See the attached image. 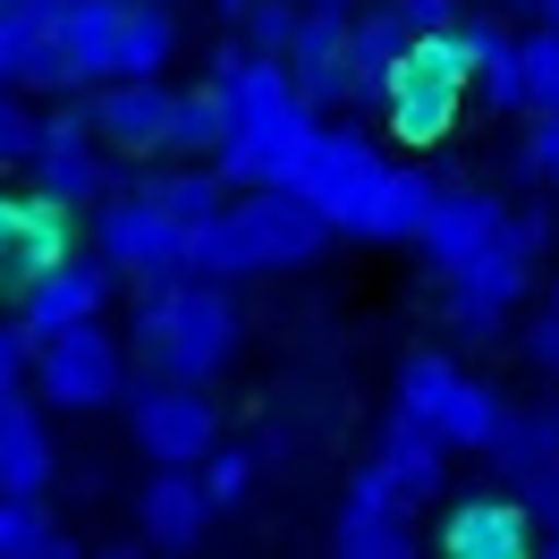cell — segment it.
I'll return each mask as SVG.
<instances>
[{"label": "cell", "instance_id": "obj_1", "mask_svg": "<svg viewBox=\"0 0 559 559\" xmlns=\"http://www.w3.org/2000/svg\"><path fill=\"white\" fill-rule=\"evenodd\" d=\"M288 195L314 204L331 238H356V246H416L432 204H441L432 178L382 162V144L356 136V128H322L306 144V162L288 170Z\"/></svg>", "mask_w": 559, "mask_h": 559}, {"label": "cell", "instance_id": "obj_2", "mask_svg": "<svg viewBox=\"0 0 559 559\" xmlns=\"http://www.w3.org/2000/svg\"><path fill=\"white\" fill-rule=\"evenodd\" d=\"M212 94L229 110V144H221V187L229 195H263V187H288V170L306 162V144L322 136V119L297 103L288 85V60H246L238 43L212 51Z\"/></svg>", "mask_w": 559, "mask_h": 559}, {"label": "cell", "instance_id": "obj_3", "mask_svg": "<svg viewBox=\"0 0 559 559\" xmlns=\"http://www.w3.org/2000/svg\"><path fill=\"white\" fill-rule=\"evenodd\" d=\"M331 229H322L314 204H297L288 187H263V195H229V212L187 238V280H212V288H229V280H263V272H297V263H314Z\"/></svg>", "mask_w": 559, "mask_h": 559}, {"label": "cell", "instance_id": "obj_4", "mask_svg": "<svg viewBox=\"0 0 559 559\" xmlns=\"http://www.w3.org/2000/svg\"><path fill=\"white\" fill-rule=\"evenodd\" d=\"M128 340L144 348L153 382L212 390L238 365V306H229V288H212V280H162V288H136Z\"/></svg>", "mask_w": 559, "mask_h": 559}, {"label": "cell", "instance_id": "obj_5", "mask_svg": "<svg viewBox=\"0 0 559 559\" xmlns=\"http://www.w3.org/2000/svg\"><path fill=\"white\" fill-rule=\"evenodd\" d=\"M399 416L424 424L450 457H491L500 432H509V399H500L484 373H466L457 356L416 348L407 365H399Z\"/></svg>", "mask_w": 559, "mask_h": 559}, {"label": "cell", "instance_id": "obj_6", "mask_svg": "<svg viewBox=\"0 0 559 559\" xmlns=\"http://www.w3.org/2000/svg\"><path fill=\"white\" fill-rule=\"evenodd\" d=\"M551 246V212H518L509 221V238L491 246V254H475L466 272L441 280V306H450V322L466 331V340H491L500 322L518 314L525 280H534V254Z\"/></svg>", "mask_w": 559, "mask_h": 559}, {"label": "cell", "instance_id": "obj_7", "mask_svg": "<svg viewBox=\"0 0 559 559\" xmlns=\"http://www.w3.org/2000/svg\"><path fill=\"white\" fill-rule=\"evenodd\" d=\"M128 441L144 450L153 475H195L212 450H221V407L204 390H178V382H153L144 373L128 390Z\"/></svg>", "mask_w": 559, "mask_h": 559}, {"label": "cell", "instance_id": "obj_8", "mask_svg": "<svg viewBox=\"0 0 559 559\" xmlns=\"http://www.w3.org/2000/svg\"><path fill=\"white\" fill-rule=\"evenodd\" d=\"M466 94H475V76H466V60H457V43L432 35V43H416V51L399 60L382 119H390V136H399V144H416V153H424V144H441L457 128Z\"/></svg>", "mask_w": 559, "mask_h": 559}, {"label": "cell", "instance_id": "obj_9", "mask_svg": "<svg viewBox=\"0 0 559 559\" xmlns=\"http://www.w3.org/2000/svg\"><path fill=\"white\" fill-rule=\"evenodd\" d=\"M94 254H103L119 280H136V288L187 280V229H178L144 187H128V195H110V204L94 212Z\"/></svg>", "mask_w": 559, "mask_h": 559}, {"label": "cell", "instance_id": "obj_10", "mask_svg": "<svg viewBox=\"0 0 559 559\" xmlns=\"http://www.w3.org/2000/svg\"><path fill=\"white\" fill-rule=\"evenodd\" d=\"M35 390L60 416H103V407H128L136 382H128V348L94 322V331H69V340L35 348Z\"/></svg>", "mask_w": 559, "mask_h": 559}, {"label": "cell", "instance_id": "obj_11", "mask_svg": "<svg viewBox=\"0 0 559 559\" xmlns=\"http://www.w3.org/2000/svg\"><path fill=\"white\" fill-rule=\"evenodd\" d=\"M35 195L43 204H60V212H76V204H94L103 212L110 195H128V178H119V162L103 153V136L85 128V103H69V110H51L43 119V144H35Z\"/></svg>", "mask_w": 559, "mask_h": 559}, {"label": "cell", "instance_id": "obj_12", "mask_svg": "<svg viewBox=\"0 0 559 559\" xmlns=\"http://www.w3.org/2000/svg\"><path fill=\"white\" fill-rule=\"evenodd\" d=\"M110 297H119V272H110L103 254H69L60 272H43L35 288H17V340L26 348H51V340H69V331H94L110 314Z\"/></svg>", "mask_w": 559, "mask_h": 559}, {"label": "cell", "instance_id": "obj_13", "mask_svg": "<svg viewBox=\"0 0 559 559\" xmlns=\"http://www.w3.org/2000/svg\"><path fill=\"white\" fill-rule=\"evenodd\" d=\"M119 26H128V0H51L43 43H51L60 76H69V94H85V85L103 94L119 76Z\"/></svg>", "mask_w": 559, "mask_h": 559}, {"label": "cell", "instance_id": "obj_14", "mask_svg": "<svg viewBox=\"0 0 559 559\" xmlns=\"http://www.w3.org/2000/svg\"><path fill=\"white\" fill-rule=\"evenodd\" d=\"M76 254V212L26 195H0V288H35L43 272H60Z\"/></svg>", "mask_w": 559, "mask_h": 559}, {"label": "cell", "instance_id": "obj_15", "mask_svg": "<svg viewBox=\"0 0 559 559\" xmlns=\"http://www.w3.org/2000/svg\"><path fill=\"white\" fill-rule=\"evenodd\" d=\"M331 559H424L416 518L390 500V484L373 466H356L348 500H340V525H331Z\"/></svg>", "mask_w": 559, "mask_h": 559}, {"label": "cell", "instance_id": "obj_16", "mask_svg": "<svg viewBox=\"0 0 559 559\" xmlns=\"http://www.w3.org/2000/svg\"><path fill=\"white\" fill-rule=\"evenodd\" d=\"M509 221L518 212L500 204V195H484V187H441V204H432V221H424V263L450 280V272H466L475 254H491V246L509 238Z\"/></svg>", "mask_w": 559, "mask_h": 559}, {"label": "cell", "instance_id": "obj_17", "mask_svg": "<svg viewBox=\"0 0 559 559\" xmlns=\"http://www.w3.org/2000/svg\"><path fill=\"white\" fill-rule=\"evenodd\" d=\"M534 518L518 509V491H466L441 518V559H534Z\"/></svg>", "mask_w": 559, "mask_h": 559}, {"label": "cell", "instance_id": "obj_18", "mask_svg": "<svg viewBox=\"0 0 559 559\" xmlns=\"http://www.w3.org/2000/svg\"><path fill=\"white\" fill-rule=\"evenodd\" d=\"M170 110L178 94L170 85H103V94H85V128L103 136V153H170Z\"/></svg>", "mask_w": 559, "mask_h": 559}, {"label": "cell", "instance_id": "obj_19", "mask_svg": "<svg viewBox=\"0 0 559 559\" xmlns=\"http://www.w3.org/2000/svg\"><path fill=\"white\" fill-rule=\"evenodd\" d=\"M136 534H144V551H162V559L204 551V534H212L204 475H144V491H136Z\"/></svg>", "mask_w": 559, "mask_h": 559}, {"label": "cell", "instance_id": "obj_20", "mask_svg": "<svg viewBox=\"0 0 559 559\" xmlns=\"http://www.w3.org/2000/svg\"><path fill=\"white\" fill-rule=\"evenodd\" d=\"M416 51V35H407V17L390 9V0H365L348 26V103L356 110H382L390 103V76H399V60Z\"/></svg>", "mask_w": 559, "mask_h": 559}, {"label": "cell", "instance_id": "obj_21", "mask_svg": "<svg viewBox=\"0 0 559 559\" xmlns=\"http://www.w3.org/2000/svg\"><path fill=\"white\" fill-rule=\"evenodd\" d=\"M365 466L390 484V500H399V509H424V500H441V491H450V450H441L424 424H407V416L382 424V441H373V457H365Z\"/></svg>", "mask_w": 559, "mask_h": 559}, {"label": "cell", "instance_id": "obj_22", "mask_svg": "<svg viewBox=\"0 0 559 559\" xmlns=\"http://www.w3.org/2000/svg\"><path fill=\"white\" fill-rule=\"evenodd\" d=\"M348 26L356 17L306 9V26H297V43H288V85H297V103L314 110V119L348 103Z\"/></svg>", "mask_w": 559, "mask_h": 559}, {"label": "cell", "instance_id": "obj_23", "mask_svg": "<svg viewBox=\"0 0 559 559\" xmlns=\"http://www.w3.org/2000/svg\"><path fill=\"white\" fill-rule=\"evenodd\" d=\"M51 466H60L51 424H43L26 399H9V407H0V500H43V491H51Z\"/></svg>", "mask_w": 559, "mask_h": 559}, {"label": "cell", "instance_id": "obj_24", "mask_svg": "<svg viewBox=\"0 0 559 559\" xmlns=\"http://www.w3.org/2000/svg\"><path fill=\"white\" fill-rule=\"evenodd\" d=\"M491 466H500V491H525V484H543V475H559V399L509 407V432H500Z\"/></svg>", "mask_w": 559, "mask_h": 559}, {"label": "cell", "instance_id": "obj_25", "mask_svg": "<svg viewBox=\"0 0 559 559\" xmlns=\"http://www.w3.org/2000/svg\"><path fill=\"white\" fill-rule=\"evenodd\" d=\"M170 51H178L170 0H128V26H119V76H110V85H162Z\"/></svg>", "mask_w": 559, "mask_h": 559}, {"label": "cell", "instance_id": "obj_26", "mask_svg": "<svg viewBox=\"0 0 559 559\" xmlns=\"http://www.w3.org/2000/svg\"><path fill=\"white\" fill-rule=\"evenodd\" d=\"M136 187L170 212L187 238H195V229H212V221L229 212V187H221V170H212V162H187V170H144Z\"/></svg>", "mask_w": 559, "mask_h": 559}, {"label": "cell", "instance_id": "obj_27", "mask_svg": "<svg viewBox=\"0 0 559 559\" xmlns=\"http://www.w3.org/2000/svg\"><path fill=\"white\" fill-rule=\"evenodd\" d=\"M0 559H85V543L43 500H0Z\"/></svg>", "mask_w": 559, "mask_h": 559}, {"label": "cell", "instance_id": "obj_28", "mask_svg": "<svg viewBox=\"0 0 559 559\" xmlns=\"http://www.w3.org/2000/svg\"><path fill=\"white\" fill-rule=\"evenodd\" d=\"M221 144H229V110H221V94H212V85L178 94V110H170V153H178V162H221Z\"/></svg>", "mask_w": 559, "mask_h": 559}, {"label": "cell", "instance_id": "obj_29", "mask_svg": "<svg viewBox=\"0 0 559 559\" xmlns=\"http://www.w3.org/2000/svg\"><path fill=\"white\" fill-rule=\"evenodd\" d=\"M195 475H204V500H212V518H229V509H246V500H254V475H263V466H254V450L221 441V450H212L204 466H195Z\"/></svg>", "mask_w": 559, "mask_h": 559}, {"label": "cell", "instance_id": "obj_30", "mask_svg": "<svg viewBox=\"0 0 559 559\" xmlns=\"http://www.w3.org/2000/svg\"><path fill=\"white\" fill-rule=\"evenodd\" d=\"M297 26H306V9H297V0H254V9L238 17V35H246L238 51H246V60H288Z\"/></svg>", "mask_w": 559, "mask_h": 559}, {"label": "cell", "instance_id": "obj_31", "mask_svg": "<svg viewBox=\"0 0 559 559\" xmlns=\"http://www.w3.org/2000/svg\"><path fill=\"white\" fill-rule=\"evenodd\" d=\"M518 69H525V119H559V35H518Z\"/></svg>", "mask_w": 559, "mask_h": 559}, {"label": "cell", "instance_id": "obj_32", "mask_svg": "<svg viewBox=\"0 0 559 559\" xmlns=\"http://www.w3.org/2000/svg\"><path fill=\"white\" fill-rule=\"evenodd\" d=\"M35 144H43V110L17 85H0V170H35Z\"/></svg>", "mask_w": 559, "mask_h": 559}, {"label": "cell", "instance_id": "obj_33", "mask_svg": "<svg viewBox=\"0 0 559 559\" xmlns=\"http://www.w3.org/2000/svg\"><path fill=\"white\" fill-rule=\"evenodd\" d=\"M390 9L407 17V35H416V43H432V35H457V17H466L457 0H390Z\"/></svg>", "mask_w": 559, "mask_h": 559}, {"label": "cell", "instance_id": "obj_34", "mask_svg": "<svg viewBox=\"0 0 559 559\" xmlns=\"http://www.w3.org/2000/svg\"><path fill=\"white\" fill-rule=\"evenodd\" d=\"M525 170L559 195V119H534V128H525Z\"/></svg>", "mask_w": 559, "mask_h": 559}, {"label": "cell", "instance_id": "obj_35", "mask_svg": "<svg viewBox=\"0 0 559 559\" xmlns=\"http://www.w3.org/2000/svg\"><path fill=\"white\" fill-rule=\"evenodd\" d=\"M35 373V348L17 340V322H0V399H17V382Z\"/></svg>", "mask_w": 559, "mask_h": 559}, {"label": "cell", "instance_id": "obj_36", "mask_svg": "<svg viewBox=\"0 0 559 559\" xmlns=\"http://www.w3.org/2000/svg\"><path fill=\"white\" fill-rule=\"evenodd\" d=\"M525 365L559 382V322H551V314H534V322H525Z\"/></svg>", "mask_w": 559, "mask_h": 559}, {"label": "cell", "instance_id": "obj_37", "mask_svg": "<svg viewBox=\"0 0 559 559\" xmlns=\"http://www.w3.org/2000/svg\"><path fill=\"white\" fill-rule=\"evenodd\" d=\"M491 17H500V26H509V17H534V26H543V0H491Z\"/></svg>", "mask_w": 559, "mask_h": 559}, {"label": "cell", "instance_id": "obj_38", "mask_svg": "<svg viewBox=\"0 0 559 559\" xmlns=\"http://www.w3.org/2000/svg\"><path fill=\"white\" fill-rule=\"evenodd\" d=\"M85 559H153V551H144V543H94Z\"/></svg>", "mask_w": 559, "mask_h": 559}, {"label": "cell", "instance_id": "obj_39", "mask_svg": "<svg viewBox=\"0 0 559 559\" xmlns=\"http://www.w3.org/2000/svg\"><path fill=\"white\" fill-rule=\"evenodd\" d=\"M297 9H322V17H356L365 0H297Z\"/></svg>", "mask_w": 559, "mask_h": 559}, {"label": "cell", "instance_id": "obj_40", "mask_svg": "<svg viewBox=\"0 0 559 559\" xmlns=\"http://www.w3.org/2000/svg\"><path fill=\"white\" fill-rule=\"evenodd\" d=\"M246 9H254V0H212V17H246Z\"/></svg>", "mask_w": 559, "mask_h": 559}, {"label": "cell", "instance_id": "obj_41", "mask_svg": "<svg viewBox=\"0 0 559 559\" xmlns=\"http://www.w3.org/2000/svg\"><path fill=\"white\" fill-rule=\"evenodd\" d=\"M534 559H559V525H551V534H543V543H534Z\"/></svg>", "mask_w": 559, "mask_h": 559}, {"label": "cell", "instance_id": "obj_42", "mask_svg": "<svg viewBox=\"0 0 559 559\" xmlns=\"http://www.w3.org/2000/svg\"><path fill=\"white\" fill-rule=\"evenodd\" d=\"M543 35H559V0H543Z\"/></svg>", "mask_w": 559, "mask_h": 559}, {"label": "cell", "instance_id": "obj_43", "mask_svg": "<svg viewBox=\"0 0 559 559\" xmlns=\"http://www.w3.org/2000/svg\"><path fill=\"white\" fill-rule=\"evenodd\" d=\"M543 314H551V322H559V280H551V306H543Z\"/></svg>", "mask_w": 559, "mask_h": 559}, {"label": "cell", "instance_id": "obj_44", "mask_svg": "<svg viewBox=\"0 0 559 559\" xmlns=\"http://www.w3.org/2000/svg\"><path fill=\"white\" fill-rule=\"evenodd\" d=\"M0 407H9V399H0Z\"/></svg>", "mask_w": 559, "mask_h": 559}]
</instances>
